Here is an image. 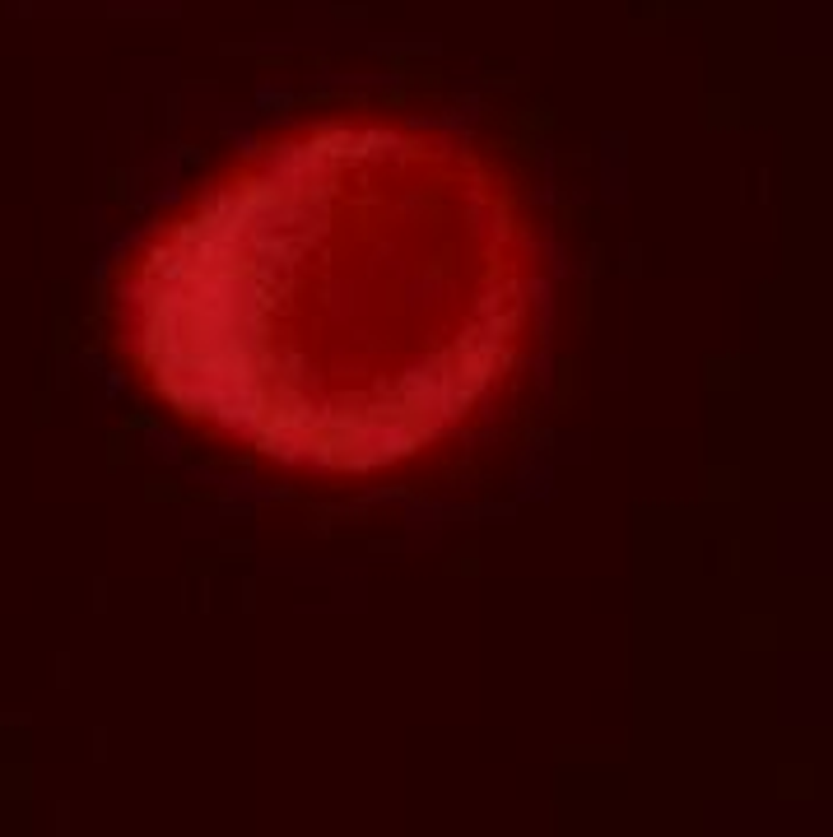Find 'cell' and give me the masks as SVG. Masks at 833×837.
<instances>
[{
    "label": "cell",
    "mask_w": 833,
    "mask_h": 837,
    "mask_svg": "<svg viewBox=\"0 0 833 837\" xmlns=\"http://www.w3.org/2000/svg\"><path fill=\"white\" fill-rule=\"evenodd\" d=\"M531 237L466 144L326 126L177 219L126 289L172 410L284 465L368 475L433 447L508 373Z\"/></svg>",
    "instance_id": "1"
}]
</instances>
